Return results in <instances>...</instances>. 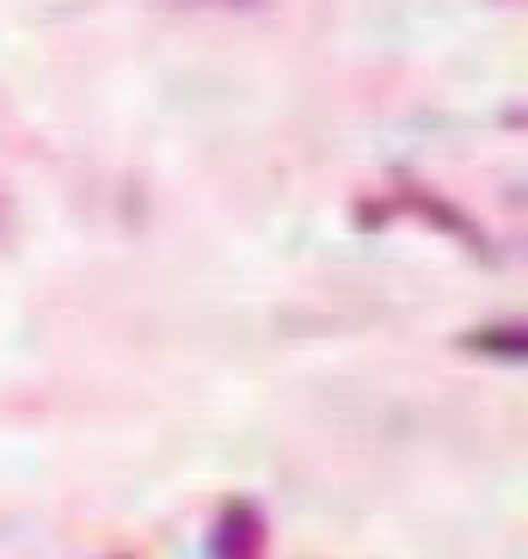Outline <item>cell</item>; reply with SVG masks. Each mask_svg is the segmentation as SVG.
Wrapping results in <instances>:
<instances>
[{
  "instance_id": "6da1fadb",
  "label": "cell",
  "mask_w": 528,
  "mask_h": 559,
  "mask_svg": "<svg viewBox=\"0 0 528 559\" xmlns=\"http://www.w3.org/2000/svg\"><path fill=\"white\" fill-rule=\"evenodd\" d=\"M264 523L252 504H228L221 510V528H215V559H259Z\"/></svg>"
}]
</instances>
